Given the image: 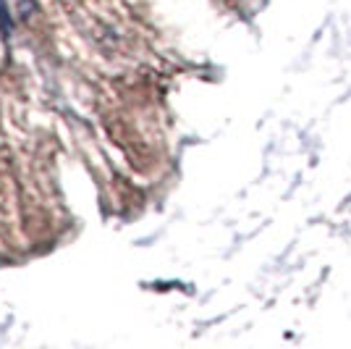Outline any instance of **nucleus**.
Segmentation results:
<instances>
[{
  "label": "nucleus",
  "instance_id": "f257e3e1",
  "mask_svg": "<svg viewBox=\"0 0 351 349\" xmlns=\"http://www.w3.org/2000/svg\"><path fill=\"white\" fill-rule=\"evenodd\" d=\"M11 32H14V16L8 8V0H0V34H3V40H11Z\"/></svg>",
  "mask_w": 351,
  "mask_h": 349
}]
</instances>
